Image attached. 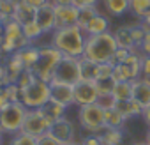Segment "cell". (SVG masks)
Masks as SVG:
<instances>
[{"label":"cell","instance_id":"3","mask_svg":"<svg viewBox=\"0 0 150 145\" xmlns=\"http://www.w3.org/2000/svg\"><path fill=\"white\" fill-rule=\"evenodd\" d=\"M62 53L53 46V44H46L39 48V58L35 62V65L32 67V72L35 75V78L42 80V82H51L53 80V72L58 65V62L62 60Z\"/></svg>","mask_w":150,"mask_h":145},{"label":"cell","instance_id":"27","mask_svg":"<svg viewBox=\"0 0 150 145\" xmlns=\"http://www.w3.org/2000/svg\"><path fill=\"white\" fill-rule=\"evenodd\" d=\"M94 83H96V89H97L99 97H104V96H111L113 94V89L117 85V80L113 76L111 78H99Z\"/></svg>","mask_w":150,"mask_h":145},{"label":"cell","instance_id":"11","mask_svg":"<svg viewBox=\"0 0 150 145\" xmlns=\"http://www.w3.org/2000/svg\"><path fill=\"white\" fill-rule=\"evenodd\" d=\"M99 101V94L96 89L94 82H83L80 80L74 85V104L78 106H85V104H92Z\"/></svg>","mask_w":150,"mask_h":145},{"label":"cell","instance_id":"17","mask_svg":"<svg viewBox=\"0 0 150 145\" xmlns=\"http://www.w3.org/2000/svg\"><path fill=\"white\" fill-rule=\"evenodd\" d=\"M132 99L138 101L143 108L148 106L150 104V83H146L141 78L132 80Z\"/></svg>","mask_w":150,"mask_h":145},{"label":"cell","instance_id":"56","mask_svg":"<svg viewBox=\"0 0 150 145\" xmlns=\"http://www.w3.org/2000/svg\"><path fill=\"white\" fill-rule=\"evenodd\" d=\"M0 145H2V140H0Z\"/></svg>","mask_w":150,"mask_h":145},{"label":"cell","instance_id":"24","mask_svg":"<svg viewBox=\"0 0 150 145\" xmlns=\"http://www.w3.org/2000/svg\"><path fill=\"white\" fill-rule=\"evenodd\" d=\"M103 6L110 16H122L129 11V0H103Z\"/></svg>","mask_w":150,"mask_h":145},{"label":"cell","instance_id":"40","mask_svg":"<svg viewBox=\"0 0 150 145\" xmlns=\"http://www.w3.org/2000/svg\"><path fill=\"white\" fill-rule=\"evenodd\" d=\"M81 145H103V141H101V136L97 134V133H88L87 136H83L81 138V141H80Z\"/></svg>","mask_w":150,"mask_h":145},{"label":"cell","instance_id":"43","mask_svg":"<svg viewBox=\"0 0 150 145\" xmlns=\"http://www.w3.org/2000/svg\"><path fill=\"white\" fill-rule=\"evenodd\" d=\"M139 50H141V53H143V57H150V32L145 36V39H143V43L139 44Z\"/></svg>","mask_w":150,"mask_h":145},{"label":"cell","instance_id":"33","mask_svg":"<svg viewBox=\"0 0 150 145\" xmlns=\"http://www.w3.org/2000/svg\"><path fill=\"white\" fill-rule=\"evenodd\" d=\"M4 96L9 99V103H20V87L16 83H9L2 87Z\"/></svg>","mask_w":150,"mask_h":145},{"label":"cell","instance_id":"5","mask_svg":"<svg viewBox=\"0 0 150 145\" xmlns=\"http://www.w3.org/2000/svg\"><path fill=\"white\" fill-rule=\"evenodd\" d=\"M51 99V87L48 82L34 80L30 85L20 89V103H23L28 110L42 108Z\"/></svg>","mask_w":150,"mask_h":145},{"label":"cell","instance_id":"10","mask_svg":"<svg viewBox=\"0 0 150 145\" xmlns=\"http://www.w3.org/2000/svg\"><path fill=\"white\" fill-rule=\"evenodd\" d=\"M50 133L62 143H71V141H76V127H74L72 120H69L67 117H62L58 120H55L50 126Z\"/></svg>","mask_w":150,"mask_h":145},{"label":"cell","instance_id":"21","mask_svg":"<svg viewBox=\"0 0 150 145\" xmlns=\"http://www.w3.org/2000/svg\"><path fill=\"white\" fill-rule=\"evenodd\" d=\"M115 41L118 44V48H125V50H136V43L132 39V34H131V27H118L115 32Z\"/></svg>","mask_w":150,"mask_h":145},{"label":"cell","instance_id":"9","mask_svg":"<svg viewBox=\"0 0 150 145\" xmlns=\"http://www.w3.org/2000/svg\"><path fill=\"white\" fill-rule=\"evenodd\" d=\"M50 126H51V120L44 115L42 108H35V110H28L27 112V117H25L21 131L28 133L32 136H41V134L50 131Z\"/></svg>","mask_w":150,"mask_h":145},{"label":"cell","instance_id":"18","mask_svg":"<svg viewBox=\"0 0 150 145\" xmlns=\"http://www.w3.org/2000/svg\"><path fill=\"white\" fill-rule=\"evenodd\" d=\"M13 20L18 21V23L23 27V25H27V23H30V21L35 20V9L30 7V6H27L23 0H18V2L14 4V14H13Z\"/></svg>","mask_w":150,"mask_h":145},{"label":"cell","instance_id":"19","mask_svg":"<svg viewBox=\"0 0 150 145\" xmlns=\"http://www.w3.org/2000/svg\"><path fill=\"white\" fill-rule=\"evenodd\" d=\"M78 62H80V80H83V82H96L97 80V67H99V64L88 60L87 57H80Z\"/></svg>","mask_w":150,"mask_h":145},{"label":"cell","instance_id":"7","mask_svg":"<svg viewBox=\"0 0 150 145\" xmlns=\"http://www.w3.org/2000/svg\"><path fill=\"white\" fill-rule=\"evenodd\" d=\"M78 120H80V126L87 133H97L99 134L106 127V124H104V108L99 103L80 106Z\"/></svg>","mask_w":150,"mask_h":145},{"label":"cell","instance_id":"12","mask_svg":"<svg viewBox=\"0 0 150 145\" xmlns=\"http://www.w3.org/2000/svg\"><path fill=\"white\" fill-rule=\"evenodd\" d=\"M35 23L41 27L44 34H50L57 28V14H55V6L51 2L35 9Z\"/></svg>","mask_w":150,"mask_h":145},{"label":"cell","instance_id":"29","mask_svg":"<svg viewBox=\"0 0 150 145\" xmlns=\"http://www.w3.org/2000/svg\"><path fill=\"white\" fill-rule=\"evenodd\" d=\"M129 11L143 20L150 13V0H129Z\"/></svg>","mask_w":150,"mask_h":145},{"label":"cell","instance_id":"16","mask_svg":"<svg viewBox=\"0 0 150 145\" xmlns=\"http://www.w3.org/2000/svg\"><path fill=\"white\" fill-rule=\"evenodd\" d=\"M83 32L87 36H99V34H104V32H110V20L104 16V14H96L83 28Z\"/></svg>","mask_w":150,"mask_h":145},{"label":"cell","instance_id":"51","mask_svg":"<svg viewBox=\"0 0 150 145\" xmlns=\"http://www.w3.org/2000/svg\"><path fill=\"white\" fill-rule=\"evenodd\" d=\"M146 143L150 145V129H148V133H146Z\"/></svg>","mask_w":150,"mask_h":145},{"label":"cell","instance_id":"26","mask_svg":"<svg viewBox=\"0 0 150 145\" xmlns=\"http://www.w3.org/2000/svg\"><path fill=\"white\" fill-rule=\"evenodd\" d=\"M125 117L117 110V108H113V110H104V124H106V127H122L124 124H125Z\"/></svg>","mask_w":150,"mask_h":145},{"label":"cell","instance_id":"30","mask_svg":"<svg viewBox=\"0 0 150 145\" xmlns=\"http://www.w3.org/2000/svg\"><path fill=\"white\" fill-rule=\"evenodd\" d=\"M96 14H99V11H97V7L96 6H85V7H80V14H78V27L80 28H85V25L96 16Z\"/></svg>","mask_w":150,"mask_h":145},{"label":"cell","instance_id":"54","mask_svg":"<svg viewBox=\"0 0 150 145\" xmlns=\"http://www.w3.org/2000/svg\"><path fill=\"white\" fill-rule=\"evenodd\" d=\"M2 134H4V133H2V129H0V140H2Z\"/></svg>","mask_w":150,"mask_h":145},{"label":"cell","instance_id":"44","mask_svg":"<svg viewBox=\"0 0 150 145\" xmlns=\"http://www.w3.org/2000/svg\"><path fill=\"white\" fill-rule=\"evenodd\" d=\"M23 2H25L27 6H30V7H34V9H39V7H42V6H46L48 2H51V0H23Z\"/></svg>","mask_w":150,"mask_h":145},{"label":"cell","instance_id":"15","mask_svg":"<svg viewBox=\"0 0 150 145\" xmlns=\"http://www.w3.org/2000/svg\"><path fill=\"white\" fill-rule=\"evenodd\" d=\"M4 67H6L4 85H9V83H16V82H18V78H20V75H21V72L25 71V67H23V64H21V60L18 58V55H16V53L7 57V60H6Z\"/></svg>","mask_w":150,"mask_h":145},{"label":"cell","instance_id":"8","mask_svg":"<svg viewBox=\"0 0 150 145\" xmlns=\"http://www.w3.org/2000/svg\"><path fill=\"white\" fill-rule=\"evenodd\" d=\"M80 82V62L76 57H62L58 62L53 80L50 83H67V85H76Z\"/></svg>","mask_w":150,"mask_h":145},{"label":"cell","instance_id":"22","mask_svg":"<svg viewBox=\"0 0 150 145\" xmlns=\"http://www.w3.org/2000/svg\"><path fill=\"white\" fill-rule=\"evenodd\" d=\"M16 55H18V58L21 60V64H23L25 69H32V67L35 65L37 58H39V48L28 44V46L21 48L20 51H16Z\"/></svg>","mask_w":150,"mask_h":145},{"label":"cell","instance_id":"49","mask_svg":"<svg viewBox=\"0 0 150 145\" xmlns=\"http://www.w3.org/2000/svg\"><path fill=\"white\" fill-rule=\"evenodd\" d=\"M4 76H6V67L4 64H0V83L4 85Z\"/></svg>","mask_w":150,"mask_h":145},{"label":"cell","instance_id":"55","mask_svg":"<svg viewBox=\"0 0 150 145\" xmlns=\"http://www.w3.org/2000/svg\"><path fill=\"white\" fill-rule=\"evenodd\" d=\"M9 2H13V4H16V2H18V0H9Z\"/></svg>","mask_w":150,"mask_h":145},{"label":"cell","instance_id":"31","mask_svg":"<svg viewBox=\"0 0 150 145\" xmlns=\"http://www.w3.org/2000/svg\"><path fill=\"white\" fill-rule=\"evenodd\" d=\"M11 145H39V141H37V136H32L28 133L20 131V133L13 134Z\"/></svg>","mask_w":150,"mask_h":145},{"label":"cell","instance_id":"36","mask_svg":"<svg viewBox=\"0 0 150 145\" xmlns=\"http://www.w3.org/2000/svg\"><path fill=\"white\" fill-rule=\"evenodd\" d=\"M115 71V64L113 62H106V64H99L97 67V80L99 78H111Z\"/></svg>","mask_w":150,"mask_h":145},{"label":"cell","instance_id":"53","mask_svg":"<svg viewBox=\"0 0 150 145\" xmlns=\"http://www.w3.org/2000/svg\"><path fill=\"white\" fill-rule=\"evenodd\" d=\"M132 145H148L146 141H138V143H132Z\"/></svg>","mask_w":150,"mask_h":145},{"label":"cell","instance_id":"6","mask_svg":"<svg viewBox=\"0 0 150 145\" xmlns=\"http://www.w3.org/2000/svg\"><path fill=\"white\" fill-rule=\"evenodd\" d=\"M28 108L23 103H9L0 110V129L4 134H16L21 131Z\"/></svg>","mask_w":150,"mask_h":145},{"label":"cell","instance_id":"42","mask_svg":"<svg viewBox=\"0 0 150 145\" xmlns=\"http://www.w3.org/2000/svg\"><path fill=\"white\" fill-rule=\"evenodd\" d=\"M104 110H113L115 106H117V99L113 97V94L111 96H104V97H99V101H97Z\"/></svg>","mask_w":150,"mask_h":145},{"label":"cell","instance_id":"14","mask_svg":"<svg viewBox=\"0 0 150 145\" xmlns=\"http://www.w3.org/2000/svg\"><path fill=\"white\" fill-rule=\"evenodd\" d=\"M55 14H57V28L71 27V25L78 23L80 7H76V6H55Z\"/></svg>","mask_w":150,"mask_h":145},{"label":"cell","instance_id":"23","mask_svg":"<svg viewBox=\"0 0 150 145\" xmlns=\"http://www.w3.org/2000/svg\"><path fill=\"white\" fill-rule=\"evenodd\" d=\"M99 136H101L103 145H122L124 131L122 127H104L99 133Z\"/></svg>","mask_w":150,"mask_h":145},{"label":"cell","instance_id":"41","mask_svg":"<svg viewBox=\"0 0 150 145\" xmlns=\"http://www.w3.org/2000/svg\"><path fill=\"white\" fill-rule=\"evenodd\" d=\"M141 80H145L146 83H150V57H143L141 62Z\"/></svg>","mask_w":150,"mask_h":145},{"label":"cell","instance_id":"28","mask_svg":"<svg viewBox=\"0 0 150 145\" xmlns=\"http://www.w3.org/2000/svg\"><path fill=\"white\" fill-rule=\"evenodd\" d=\"M113 97L117 101L131 99L132 97V82H117V85L113 89Z\"/></svg>","mask_w":150,"mask_h":145},{"label":"cell","instance_id":"20","mask_svg":"<svg viewBox=\"0 0 150 145\" xmlns=\"http://www.w3.org/2000/svg\"><path fill=\"white\" fill-rule=\"evenodd\" d=\"M125 119H132V117H139L141 112H143V106L134 101L132 97L131 99H124V101H117V106H115Z\"/></svg>","mask_w":150,"mask_h":145},{"label":"cell","instance_id":"47","mask_svg":"<svg viewBox=\"0 0 150 145\" xmlns=\"http://www.w3.org/2000/svg\"><path fill=\"white\" fill-rule=\"evenodd\" d=\"M53 6H74V0H51Z\"/></svg>","mask_w":150,"mask_h":145},{"label":"cell","instance_id":"46","mask_svg":"<svg viewBox=\"0 0 150 145\" xmlns=\"http://www.w3.org/2000/svg\"><path fill=\"white\" fill-rule=\"evenodd\" d=\"M141 117H143V120H145V122L150 126V104L143 108V112H141Z\"/></svg>","mask_w":150,"mask_h":145},{"label":"cell","instance_id":"39","mask_svg":"<svg viewBox=\"0 0 150 145\" xmlns=\"http://www.w3.org/2000/svg\"><path fill=\"white\" fill-rule=\"evenodd\" d=\"M132 53V50H125V48H118L115 51V57H113V64H122L129 58V55Z\"/></svg>","mask_w":150,"mask_h":145},{"label":"cell","instance_id":"45","mask_svg":"<svg viewBox=\"0 0 150 145\" xmlns=\"http://www.w3.org/2000/svg\"><path fill=\"white\" fill-rule=\"evenodd\" d=\"M99 0H74L76 7H85V6H97Z\"/></svg>","mask_w":150,"mask_h":145},{"label":"cell","instance_id":"2","mask_svg":"<svg viewBox=\"0 0 150 145\" xmlns=\"http://www.w3.org/2000/svg\"><path fill=\"white\" fill-rule=\"evenodd\" d=\"M117 50H118V44L115 41L113 32H104L99 36H87L83 57H87L88 60L96 64H106V62H113Z\"/></svg>","mask_w":150,"mask_h":145},{"label":"cell","instance_id":"50","mask_svg":"<svg viewBox=\"0 0 150 145\" xmlns=\"http://www.w3.org/2000/svg\"><path fill=\"white\" fill-rule=\"evenodd\" d=\"M4 25H6V21H4V20H0V43H2V34H4Z\"/></svg>","mask_w":150,"mask_h":145},{"label":"cell","instance_id":"1","mask_svg":"<svg viewBox=\"0 0 150 145\" xmlns=\"http://www.w3.org/2000/svg\"><path fill=\"white\" fill-rule=\"evenodd\" d=\"M87 43V34L78 25L60 27L51 32V44L65 57H83Z\"/></svg>","mask_w":150,"mask_h":145},{"label":"cell","instance_id":"4","mask_svg":"<svg viewBox=\"0 0 150 145\" xmlns=\"http://www.w3.org/2000/svg\"><path fill=\"white\" fill-rule=\"evenodd\" d=\"M32 44L25 34H23V27L14 21L9 20L4 25V34H2V43H0V55H14L16 51H20L21 48Z\"/></svg>","mask_w":150,"mask_h":145},{"label":"cell","instance_id":"52","mask_svg":"<svg viewBox=\"0 0 150 145\" xmlns=\"http://www.w3.org/2000/svg\"><path fill=\"white\" fill-rule=\"evenodd\" d=\"M65 145H81L80 141H71V143H65Z\"/></svg>","mask_w":150,"mask_h":145},{"label":"cell","instance_id":"38","mask_svg":"<svg viewBox=\"0 0 150 145\" xmlns=\"http://www.w3.org/2000/svg\"><path fill=\"white\" fill-rule=\"evenodd\" d=\"M37 141H39V145H62L50 131L44 133V134H41V136H37Z\"/></svg>","mask_w":150,"mask_h":145},{"label":"cell","instance_id":"48","mask_svg":"<svg viewBox=\"0 0 150 145\" xmlns=\"http://www.w3.org/2000/svg\"><path fill=\"white\" fill-rule=\"evenodd\" d=\"M141 21H143V25H145V28H146V30L150 32V13H148V14H146V16H145V18H143Z\"/></svg>","mask_w":150,"mask_h":145},{"label":"cell","instance_id":"37","mask_svg":"<svg viewBox=\"0 0 150 145\" xmlns=\"http://www.w3.org/2000/svg\"><path fill=\"white\" fill-rule=\"evenodd\" d=\"M34 80H37L35 78V75L32 72V69H25L21 75H20V78H18V82H16V85L20 87V89H23V87H27V85H30Z\"/></svg>","mask_w":150,"mask_h":145},{"label":"cell","instance_id":"35","mask_svg":"<svg viewBox=\"0 0 150 145\" xmlns=\"http://www.w3.org/2000/svg\"><path fill=\"white\" fill-rule=\"evenodd\" d=\"M131 34H132L134 43H136V48H139V44L143 43V39H145V36L148 34V30H146L145 25L141 23V25H138V27H131Z\"/></svg>","mask_w":150,"mask_h":145},{"label":"cell","instance_id":"25","mask_svg":"<svg viewBox=\"0 0 150 145\" xmlns=\"http://www.w3.org/2000/svg\"><path fill=\"white\" fill-rule=\"evenodd\" d=\"M65 106L64 104H60V103H57V101H48L44 106H42V112H44V115L51 120V124L55 122V120H58V119H62V117H65L64 113H65Z\"/></svg>","mask_w":150,"mask_h":145},{"label":"cell","instance_id":"34","mask_svg":"<svg viewBox=\"0 0 150 145\" xmlns=\"http://www.w3.org/2000/svg\"><path fill=\"white\" fill-rule=\"evenodd\" d=\"M13 14H14V4L9 0H0V20L9 21L13 20Z\"/></svg>","mask_w":150,"mask_h":145},{"label":"cell","instance_id":"13","mask_svg":"<svg viewBox=\"0 0 150 145\" xmlns=\"http://www.w3.org/2000/svg\"><path fill=\"white\" fill-rule=\"evenodd\" d=\"M50 87H51V101H57V103L64 104L65 108L74 104V85L50 83Z\"/></svg>","mask_w":150,"mask_h":145},{"label":"cell","instance_id":"32","mask_svg":"<svg viewBox=\"0 0 150 145\" xmlns=\"http://www.w3.org/2000/svg\"><path fill=\"white\" fill-rule=\"evenodd\" d=\"M23 34H25V37L32 43V41H35V39H39L44 32L41 30V27L35 23V20L34 21H30V23H27V25H23Z\"/></svg>","mask_w":150,"mask_h":145}]
</instances>
